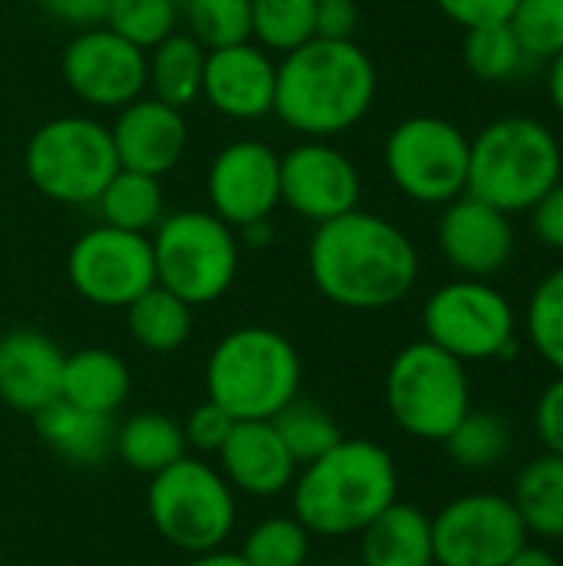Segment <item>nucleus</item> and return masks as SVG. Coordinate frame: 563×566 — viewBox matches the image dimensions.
<instances>
[{
    "mask_svg": "<svg viewBox=\"0 0 563 566\" xmlns=\"http://www.w3.org/2000/svg\"><path fill=\"white\" fill-rule=\"evenodd\" d=\"M305 265L315 292L348 312H382L405 302L421 272L411 235L365 209L315 226Z\"/></svg>",
    "mask_w": 563,
    "mask_h": 566,
    "instance_id": "f257e3e1",
    "label": "nucleus"
},
{
    "mask_svg": "<svg viewBox=\"0 0 563 566\" xmlns=\"http://www.w3.org/2000/svg\"><path fill=\"white\" fill-rule=\"evenodd\" d=\"M375 96L378 70L365 46L312 36L279 60L272 113L305 139H332L355 129Z\"/></svg>",
    "mask_w": 563,
    "mask_h": 566,
    "instance_id": "f03ea898",
    "label": "nucleus"
},
{
    "mask_svg": "<svg viewBox=\"0 0 563 566\" xmlns=\"http://www.w3.org/2000/svg\"><path fill=\"white\" fill-rule=\"evenodd\" d=\"M398 464L388 448L368 438H342L322 458L299 468L292 481V517L312 537H358L398 501Z\"/></svg>",
    "mask_w": 563,
    "mask_h": 566,
    "instance_id": "7ed1b4c3",
    "label": "nucleus"
},
{
    "mask_svg": "<svg viewBox=\"0 0 563 566\" xmlns=\"http://www.w3.org/2000/svg\"><path fill=\"white\" fill-rule=\"evenodd\" d=\"M206 398L236 421H272L302 388L299 348L269 325L226 332L206 358Z\"/></svg>",
    "mask_w": 563,
    "mask_h": 566,
    "instance_id": "20e7f679",
    "label": "nucleus"
},
{
    "mask_svg": "<svg viewBox=\"0 0 563 566\" xmlns=\"http://www.w3.org/2000/svg\"><path fill=\"white\" fill-rule=\"evenodd\" d=\"M563 179L557 133L534 116H501L471 139L468 192L501 212H531V206Z\"/></svg>",
    "mask_w": 563,
    "mask_h": 566,
    "instance_id": "39448f33",
    "label": "nucleus"
},
{
    "mask_svg": "<svg viewBox=\"0 0 563 566\" xmlns=\"http://www.w3.org/2000/svg\"><path fill=\"white\" fill-rule=\"evenodd\" d=\"M146 517L173 551L196 557L219 551L236 534L239 494L202 454H186L149 478Z\"/></svg>",
    "mask_w": 563,
    "mask_h": 566,
    "instance_id": "423d86ee",
    "label": "nucleus"
},
{
    "mask_svg": "<svg viewBox=\"0 0 563 566\" xmlns=\"http://www.w3.org/2000/svg\"><path fill=\"white\" fill-rule=\"evenodd\" d=\"M30 186L60 206H93L116 176L119 159L110 126L96 116L66 113L40 123L23 149Z\"/></svg>",
    "mask_w": 563,
    "mask_h": 566,
    "instance_id": "0eeeda50",
    "label": "nucleus"
},
{
    "mask_svg": "<svg viewBox=\"0 0 563 566\" xmlns=\"http://www.w3.org/2000/svg\"><path fill=\"white\" fill-rule=\"evenodd\" d=\"M149 242L156 282L192 308L219 302L239 275V235L209 209L166 212Z\"/></svg>",
    "mask_w": 563,
    "mask_h": 566,
    "instance_id": "6e6552de",
    "label": "nucleus"
},
{
    "mask_svg": "<svg viewBox=\"0 0 563 566\" xmlns=\"http://www.w3.org/2000/svg\"><path fill=\"white\" fill-rule=\"evenodd\" d=\"M385 408L408 438L441 444L471 411L468 365L428 338L405 345L385 371Z\"/></svg>",
    "mask_w": 563,
    "mask_h": 566,
    "instance_id": "1a4fd4ad",
    "label": "nucleus"
},
{
    "mask_svg": "<svg viewBox=\"0 0 563 566\" xmlns=\"http://www.w3.org/2000/svg\"><path fill=\"white\" fill-rule=\"evenodd\" d=\"M425 338L465 365L511 361L518 352V312L488 279H455L438 285L421 312Z\"/></svg>",
    "mask_w": 563,
    "mask_h": 566,
    "instance_id": "9d476101",
    "label": "nucleus"
},
{
    "mask_svg": "<svg viewBox=\"0 0 563 566\" xmlns=\"http://www.w3.org/2000/svg\"><path fill=\"white\" fill-rule=\"evenodd\" d=\"M468 133L431 113H415L392 126L385 139V172L392 186L418 206H448L468 192Z\"/></svg>",
    "mask_w": 563,
    "mask_h": 566,
    "instance_id": "9b49d317",
    "label": "nucleus"
},
{
    "mask_svg": "<svg viewBox=\"0 0 563 566\" xmlns=\"http://www.w3.org/2000/svg\"><path fill=\"white\" fill-rule=\"evenodd\" d=\"M70 289L96 308H126L156 285L149 235L113 229L106 222L80 232L66 252Z\"/></svg>",
    "mask_w": 563,
    "mask_h": 566,
    "instance_id": "f8f14e48",
    "label": "nucleus"
},
{
    "mask_svg": "<svg viewBox=\"0 0 563 566\" xmlns=\"http://www.w3.org/2000/svg\"><path fill=\"white\" fill-rule=\"evenodd\" d=\"M435 566H504L531 534L511 497L471 491L431 517Z\"/></svg>",
    "mask_w": 563,
    "mask_h": 566,
    "instance_id": "ddd939ff",
    "label": "nucleus"
},
{
    "mask_svg": "<svg viewBox=\"0 0 563 566\" xmlns=\"http://www.w3.org/2000/svg\"><path fill=\"white\" fill-rule=\"evenodd\" d=\"M60 73L80 103L93 109H123L146 93V50L103 23L86 27L63 46Z\"/></svg>",
    "mask_w": 563,
    "mask_h": 566,
    "instance_id": "4468645a",
    "label": "nucleus"
},
{
    "mask_svg": "<svg viewBox=\"0 0 563 566\" xmlns=\"http://www.w3.org/2000/svg\"><path fill=\"white\" fill-rule=\"evenodd\" d=\"M279 196L295 216L322 226L358 209L362 176L329 139H302L279 156Z\"/></svg>",
    "mask_w": 563,
    "mask_h": 566,
    "instance_id": "2eb2a0df",
    "label": "nucleus"
},
{
    "mask_svg": "<svg viewBox=\"0 0 563 566\" xmlns=\"http://www.w3.org/2000/svg\"><path fill=\"white\" fill-rule=\"evenodd\" d=\"M209 212H216L232 229L272 219L282 206L279 196V153L262 139H232L226 143L206 172Z\"/></svg>",
    "mask_w": 563,
    "mask_h": 566,
    "instance_id": "dca6fc26",
    "label": "nucleus"
},
{
    "mask_svg": "<svg viewBox=\"0 0 563 566\" xmlns=\"http://www.w3.org/2000/svg\"><path fill=\"white\" fill-rule=\"evenodd\" d=\"M438 249L445 262L465 279H491L508 269L514 255L511 216L498 206L465 192L441 206Z\"/></svg>",
    "mask_w": 563,
    "mask_h": 566,
    "instance_id": "f3484780",
    "label": "nucleus"
},
{
    "mask_svg": "<svg viewBox=\"0 0 563 566\" xmlns=\"http://www.w3.org/2000/svg\"><path fill=\"white\" fill-rule=\"evenodd\" d=\"M275 73L279 63L269 50L252 40L219 46L206 53L202 99L239 123L265 119L275 109Z\"/></svg>",
    "mask_w": 563,
    "mask_h": 566,
    "instance_id": "a211bd4d",
    "label": "nucleus"
},
{
    "mask_svg": "<svg viewBox=\"0 0 563 566\" xmlns=\"http://www.w3.org/2000/svg\"><path fill=\"white\" fill-rule=\"evenodd\" d=\"M110 136L123 169L163 179L183 163L189 149L186 109H176L156 96H139L116 109Z\"/></svg>",
    "mask_w": 563,
    "mask_h": 566,
    "instance_id": "6ab92c4d",
    "label": "nucleus"
},
{
    "mask_svg": "<svg viewBox=\"0 0 563 566\" xmlns=\"http://www.w3.org/2000/svg\"><path fill=\"white\" fill-rule=\"evenodd\" d=\"M216 458L229 488L256 501L285 494L299 474V461L289 454L272 421H236Z\"/></svg>",
    "mask_w": 563,
    "mask_h": 566,
    "instance_id": "aec40b11",
    "label": "nucleus"
},
{
    "mask_svg": "<svg viewBox=\"0 0 563 566\" xmlns=\"http://www.w3.org/2000/svg\"><path fill=\"white\" fill-rule=\"evenodd\" d=\"M66 352L40 328H10L0 335V405L17 415H37L60 398Z\"/></svg>",
    "mask_w": 563,
    "mask_h": 566,
    "instance_id": "412c9836",
    "label": "nucleus"
},
{
    "mask_svg": "<svg viewBox=\"0 0 563 566\" xmlns=\"http://www.w3.org/2000/svg\"><path fill=\"white\" fill-rule=\"evenodd\" d=\"M33 428L40 441L73 468H96L113 454L116 421L110 415L76 408L63 398L40 408L33 415Z\"/></svg>",
    "mask_w": 563,
    "mask_h": 566,
    "instance_id": "4be33fe9",
    "label": "nucleus"
},
{
    "mask_svg": "<svg viewBox=\"0 0 563 566\" xmlns=\"http://www.w3.org/2000/svg\"><path fill=\"white\" fill-rule=\"evenodd\" d=\"M358 566H435L431 517L395 501L358 534Z\"/></svg>",
    "mask_w": 563,
    "mask_h": 566,
    "instance_id": "5701e85b",
    "label": "nucleus"
},
{
    "mask_svg": "<svg viewBox=\"0 0 563 566\" xmlns=\"http://www.w3.org/2000/svg\"><path fill=\"white\" fill-rule=\"evenodd\" d=\"M129 388H133L129 365L110 348L90 345V348L70 352L63 358L60 398L76 405V408L113 418L126 405Z\"/></svg>",
    "mask_w": 563,
    "mask_h": 566,
    "instance_id": "b1692460",
    "label": "nucleus"
},
{
    "mask_svg": "<svg viewBox=\"0 0 563 566\" xmlns=\"http://www.w3.org/2000/svg\"><path fill=\"white\" fill-rule=\"evenodd\" d=\"M206 46L192 36L176 30L153 50H146V90L149 96L186 109L202 99V73H206Z\"/></svg>",
    "mask_w": 563,
    "mask_h": 566,
    "instance_id": "393cba45",
    "label": "nucleus"
},
{
    "mask_svg": "<svg viewBox=\"0 0 563 566\" xmlns=\"http://www.w3.org/2000/svg\"><path fill=\"white\" fill-rule=\"evenodd\" d=\"M511 501L531 537L557 544L563 541V454L531 458L518 478Z\"/></svg>",
    "mask_w": 563,
    "mask_h": 566,
    "instance_id": "a878e982",
    "label": "nucleus"
},
{
    "mask_svg": "<svg viewBox=\"0 0 563 566\" xmlns=\"http://www.w3.org/2000/svg\"><path fill=\"white\" fill-rule=\"evenodd\" d=\"M113 454L136 474H159L169 464H176L179 458L189 454L183 424L163 411H139L133 418H126L123 424H116V438H113Z\"/></svg>",
    "mask_w": 563,
    "mask_h": 566,
    "instance_id": "bb28decb",
    "label": "nucleus"
},
{
    "mask_svg": "<svg viewBox=\"0 0 563 566\" xmlns=\"http://www.w3.org/2000/svg\"><path fill=\"white\" fill-rule=\"evenodd\" d=\"M126 312V332L129 338L153 355H173L179 352L192 335V305L163 289L159 282L146 289Z\"/></svg>",
    "mask_w": 563,
    "mask_h": 566,
    "instance_id": "cd10ccee",
    "label": "nucleus"
},
{
    "mask_svg": "<svg viewBox=\"0 0 563 566\" xmlns=\"http://www.w3.org/2000/svg\"><path fill=\"white\" fill-rule=\"evenodd\" d=\"M100 209V222L139 235H153V229L166 216V192L163 179L133 172V169H116V176L106 182L100 199L93 202Z\"/></svg>",
    "mask_w": 563,
    "mask_h": 566,
    "instance_id": "c85d7f7f",
    "label": "nucleus"
},
{
    "mask_svg": "<svg viewBox=\"0 0 563 566\" xmlns=\"http://www.w3.org/2000/svg\"><path fill=\"white\" fill-rule=\"evenodd\" d=\"M511 441L514 434L501 415L471 408L441 444L461 471H491L511 454Z\"/></svg>",
    "mask_w": 563,
    "mask_h": 566,
    "instance_id": "c756f323",
    "label": "nucleus"
},
{
    "mask_svg": "<svg viewBox=\"0 0 563 566\" xmlns=\"http://www.w3.org/2000/svg\"><path fill=\"white\" fill-rule=\"evenodd\" d=\"M461 56H465L468 73L481 83H508L514 73H521V66L528 60V53L508 20L468 27Z\"/></svg>",
    "mask_w": 563,
    "mask_h": 566,
    "instance_id": "7c9ffc66",
    "label": "nucleus"
},
{
    "mask_svg": "<svg viewBox=\"0 0 563 566\" xmlns=\"http://www.w3.org/2000/svg\"><path fill=\"white\" fill-rule=\"evenodd\" d=\"M524 332L538 358L554 375H563V265L534 285L524 308Z\"/></svg>",
    "mask_w": 563,
    "mask_h": 566,
    "instance_id": "2f4dec72",
    "label": "nucleus"
},
{
    "mask_svg": "<svg viewBox=\"0 0 563 566\" xmlns=\"http://www.w3.org/2000/svg\"><path fill=\"white\" fill-rule=\"evenodd\" d=\"M319 0H252V43L269 53H292L315 36Z\"/></svg>",
    "mask_w": 563,
    "mask_h": 566,
    "instance_id": "473e14b6",
    "label": "nucleus"
},
{
    "mask_svg": "<svg viewBox=\"0 0 563 566\" xmlns=\"http://www.w3.org/2000/svg\"><path fill=\"white\" fill-rule=\"evenodd\" d=\"M239 554L249 566H305L312 554V534L292 514H272L249 527Z\"/></svg>",
    "mask_w": 563,
    "mask_h": 566,
    "instance_id": "72a5a7b5",
    "label": "nucleus"
},
{
    "mask_svg": "<svg viewBox=\"0 0 563 566\" xmlns=\"http://www.w3.org/2000/svg\"><path fill=\"white\" fill-rule=\"evenodd\" d=\"M279 438L285 441L289 454L302 464L322 458L329 448H335L345 434L338 428V421L315 401H305V398H295L289 401L275 418H272Z\"/></svg>",
    "mask_w": 563,
    "mask_h": 566,
    "instance_id": "f704fd0d",
    "label": "nucleus"
},
{
    "mask_svg": "<svg viewBox=\"0 0 563 566\" xmlns=\"http://www.w3.org/2000/svg\"><path fill=\"white\" fill-rule=\"evenodd\" d=\"M103 27L139 50H153L179 30V0H110Z\"/></svg>",
    "mask_w": 563,
    "mask_h": 566,
    "instance_id": "c9c22d12",
    "label": "nucleus"
},
{
    "mask_svg": "<svg viewBox=\"0 0 563 566\" xmlns=\"http://www.w3.org/2000/svg\"><path fill=\"white\" fill-rule=\"evenodd\" d=\"M183 17L206 50L252 40V0H183Z\"/></svg>",
    "mask_w": 563,
    "mask_h": 566,
    "instance_id": "e433bc0d",
    "label": "nucleus"
},
{
    "mask_svg": "<svg viewBox=\"0 0 563 566\" xmlns=\"http://www.w3.org/2000/svg\"><path fill=\"white\" fill-rule=\"evenodd\" d=\"M508 23L528 60H551L563 50V0H518Z\"/></svg>",
    "mask_w": 563,
    "mask_h": 566,
    "instance_id": "4c0bfd02",
    "label": "nucleus"
},
{
    "mask_svg": "<svg viewBox=\"0 0 563 566\" xmlns=\"http://www.w3.org/2000/svg\"><path fill=\"white\" fill-rule=\"evenodd\" d=\"M236 428V418L219 408L216 401H202L189 411V418L183 421V434H186V444L196 451V454H219V448L226 444V438L232 434Z\"/></svg>",
    "mask_w": 563,
    "mask_h": 566,
    "instance_id": "58836bf2",
    "label": "nucleus"
},
{
    "mask_svg": "<svg viewBox=\"0 0 563 566\" xmlns=\"http://www.w3.org/2000/svg\"><path fill=\"white\" fill-rule=\"evenodd\" d=\"M534 438L548 454H563V375H557L534 405Z\"/></svg>",
    "mask_w": 563,
    "mask_h": 566,
    "instance_id": "ea45409f",
    "label": "nucleus"
},
{
    "mask_svg": "<svg viewBox=\"0 0 563 566\" xmlns=\"http://www.w3.org/2000/svg\"><path fill=\"white\" fill-rule=\"evenodd\" d=\"M531 232L541 245L563 252V179H557L534 206H531Z\"/></svg>",
    "mask_w": 563,
    "mask_h": 566,
    "instance_id": "a19ab883",
    "label": "nucleus"
},
{
    "mask_svg": "<svg viewBox=\"0 0 563 566\" xmlns=\"http://www.w3.org/2000/svg\"><path fill=\"white\" fill-rule=\"evenodd\" d=\"M435 7L455 20L458 27H481V23H501L511 17L518 0H435Z\"/></svg>",
    "mask_w": 563,
    "mask_h": 566,
    "instance_id": "79ce46f5",
    "label": "nucleus"
},
{
    "mask_svg": "<svg viewBox=\"0 0 563 566\" xmlns=\"http://www.w3.org/2000/svg\"><path fill=\"white\" fill-rule=\"evenodd\" d=\"M37 7L50 20H60L73 30H86V27H100L106 20L110 0H37Z\"/></svg>",
    "mask_w": 563,
    "mask_h": 566,
    "instance_id": "37998d69",
    "label": "nucleus"
},
{
    "mask_svg": "<svg viewBox=\"0 0 563 566\" xmlns=\"http://www.w3.org/2000/svg\"><path fill=\"white\" fill-rule=\"evenodd\" d=\"M355 27H358L355 0H319L315 36H322V40H355Z\"/></svg>",
    "mask_w": 563,
    "mask_h": 566,
    "instance_id": "c03bdc74",
    "label": "nucleus"
},
{
    "mask_svg": "<svg viewBox=\"0 0 563 566\" xmlns=\"http://www.w3.org/2000/svg\"><path fill=\"white\" fill-rule=\"evenodd\" d=\"M236 235H239V245L242 249H265L275 239V226H272V219H256V222L239 226Z\"/></svg>",
    "mask_w": 563,
    "mask_h": 566,
    "instance_id": "a18cd8bd",
    "label": "nucleus"
},
{
    "mask_svg": "<svg viewBox=\"0 0 563 566\" xmlns=\"http://www.w3.org/2000/svg\"><path fill=\"white\" fill-rule=\"evenodd\" d=\"M504 566H563L548 547H538V544H524L511 560Z\"/></svg>",
    "mask_w": 563,
    "mask_h": 566,
    "instance_id": "49530a36",
    "label": "nucleus"
},
{
    "mask_svg": "<svg viewBox=\"0 0 563 566\" xmlns=\"http://www.w3.org/2000/svg\"><path fill=\"white\" fill-rule=\"evenodd\" d=\"M548 96H551V106L563 116V50L548 60Z\"/></svg>",
    "mask_w": 563,
    "mask_h": 566,
    "instance_id": "de8ad7c7",
    "label": "nucleus"
},
{
    "mask_svg": "<svg viewBox=\"0 0 563 566\" xmlns=\"http://www.w3.org/2000/svg\"><path fill=\"white\" fill-rule=\"evenodd\" d=\"M186 566H249V564H246V557H242L239 551H226V547H219V551H206V554L189 557Z\"/></svg>",
    "mask_w": 563,
    "mask_h": 566,
    "instance_id": "09e8293b",
    "label": "nucleus"
},
{
    "mask_svg": "<svg viewBox=\"0 0 563 566\" xmlns=\"http://www.w3.org/2000/svg\"><path fill=\"white\" fill-rule=\"evenodd\" d=\"M0 566H3V547H0Z\"/></svg>",
    "mask_w": 563,
    "mask_h": 566,
    "instance_id": "8fccbe9b",
    "label": "nucleus"
}]
</instances>
